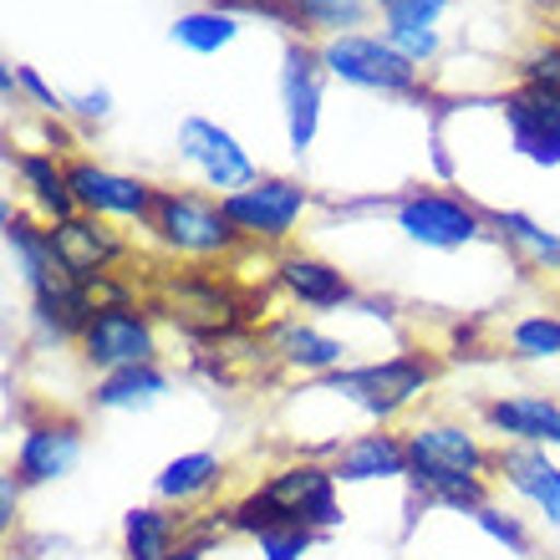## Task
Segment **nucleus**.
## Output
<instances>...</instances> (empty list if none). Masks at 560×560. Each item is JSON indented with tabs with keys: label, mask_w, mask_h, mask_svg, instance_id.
I'll return each instance as SVG.
<instances>
[{
	"label": "nucleus",
	"mask_w": 560,
	"mask_h": 560,
	"mask_svg": "<svg viewBox=\"0 0 560 560\" xmlns=\"http://www.w3.org/2000/svg\"><path fill=\"white\" fill-rule=\"evenodd\" d=\"M148 311H159L163 322H174L194 341H230L245 326L240 291L220 276H205V270H163V276H153Z\"/></svg>",
	"instance_id": "39448f33"
},
{
	"label": "nucleus",
	"mask_w": 560,
	"mask_h": 560,
	"mask_svg": "<svg viewBox=\"0 0 560 560\" xmlns=\"http://www.w3.org/2000/svg\"><path fill=\"white\" fill-rule=\"evenodd\" d=\"M270 494V504H276L280 515L291 520V525H306V530L316 535H331L341 530V500H337V474H331V464H316V458H295V464H285V469H276L260 485Z\"/></svg>",
	"instance_id": "f8f14e48"
},
{
	"label": "nucleus",
	"mask_w": 560,
	"mask_h": 560,
	"mask_svg": "<svg viewBox=\"0 0 560 560\" xmlns=\"http://www.w3.org/2000/svg\"><path fill=\"white\" fill-rule=\"evenodd\" d=\"M82 448H88V433H82L77 418H36V423L21 428L11 469L26 489L57 485V479H67L82 464Z\"/></svg>",
	"instance_id": "2eb2a0df"
},
{
	"label": "nucleus",
	"mask_w": 560,
	"mask_h": 560,
	"mask_svg": "<svg viewBox=\"0 0 560 560\" xmlns=\"http://www.w3.org/2000/svg\"><path fill=\"white\" fill-rule=\"evenodd\" d=\"M377 31L398 46L402 57L413 61L418 72H428V67L443 57V31H418V26H377Z\"/></svg>",
	"instance_id": "2f4dec72"
},
{
	"label": "nucleus",
	"mask_w": 560,
	"mask_h": 560,
	"mask_svg": "<svg viewBox=\"0 0 560 560\" xmlns=\"http://www.w3.org/2000/svg\"><path fill=\"white\" fill-rule=\"evenodd\" d=\"M214 530H224L220 515H214V525H209V530L189 535V540H184V546H178L174 556H163V560H205V556H209V546H214Z\"/></svg>",
	"instance_id": "e433bc0d"
},
{
	"label": "nucleus",
	"mask_w": 560,
	"mask_h": 560,
	"mask_svg": "<svg viewBox=\"0 0 560 560\" xmlns=\"http://www.w3.org/2000/svg\"><path fill=\"white\" fill-rule=\"evenodd\" d=\"M148 240L178 266H220L245 250V235L224 214V199L209 189H184V184H159L153 214H148Z\"/></svg>",
	"instance_id": "f257e3e1"
},
{
	"label": "nucleus",
	"mask_w": 560,
	"mask_h": 560,
	"mask_svg": "<svg viewBox=\"0 0 560 560\" xmlns=\"http://www.w3.org/2000/svg\"><path fill=\"white\" fill-rule=\"evenodd\" d=\"M556 15H560V11H556Z\"/></svg>",
	"instance_id": "a19ab883"
},
{
	"label": "nucleus",
	"mask_w": 560,
	"mask_h": 560,
	"mask_svg": "<svg viewBox=\"0 0 560 560\" xmlns=\"http://www.w3.org/2000/svg\"><path fill=\"white\" fill-rule=\"evenodd\" d=\"M372 5H377V11H383V5H387V0H372Z\"/></svg>",
	"instance_id": "ea45409f"
},
{
	"label": "nucleus",
	"mask_w": 560,
	"mask_h": 560,
	"mask_svg": "<svg viewBox=\"0 0 560 560\" xmlns=\"http://www.w3.org/2000/svg\"><path fill=\"white\" fill-rule=\"evenodd\" d=\"M393 230L418 250H469L489 235V209H479L454 189H439V184H418L393 199Z\"/></svg>",
	"instance_id": "423d86ee"
},
{
	"label": "nucleus",
	"mask_w": 560,
	"mask_h": 560,
	"mask_svg": "<svg viewBox=\"0 0 560 560\" xmlns=\"http://www.w3.org/2000/svg\"><path fill=\"white\" fill-rule=\"evenodd\" d=\"M322 535L306 530V525H280V530H266L255 535V546H260V560H301L311 546H316Z\"/></svg>",
	"instance_id": "473e14b6"
},
{
	"label": "nucleus",
	"mask_w": 560,
	"mask_h": 560,
	"mask_svg": "<svg viewBox=\"0 0 560 560\" xmlns=\"http://www.w3.org/2000/svg\"><path fill=\"white\" fill-rule=\"evenodd\" d=\"M295 31L301 36H347V31H368L377 26V5L372 0H285Z\"/></svg>",
	"instance_id": "bb28decb"
},
{
	"label": "nucleus",
	"mask_w": 560,
	"mask_h": 560,
	"mask_svg": "<svg viewBox=\"0 0 560 560\" xmlns=\"http://www.w3.org/2000/svg\"><path fill=\"white\" fill-rule=\"evenodd\" d=\"M67 118L77 122H107L113 118V92L107 88H82V92H67Z\"/></svg>",
	"instance_id": "72a5a7b5"
},
{
	"label": "nucleus",
	"mask_w": 560,
	"mask_h": 560,
	"mask_svg": "<svg viewBox=\"0 0 560 560\" xmlns=\"http://www.w3.org/2000/svg\"><path fill=\"white\" fill-rule=\"evenodd\" d=\"M240 31H245L240 11H230L224 0H199V5L178 11L168 21V42L178 51H189V57H220V51H230L240 42Z\"/></svg>",
	"instance_id": "4be33fe9"
},
{
	"label": "nucleus",
	"mask_w": 560,
	"mask_h": 560,
	"mask_svg": "<svg viewBox=\"0 0 560 560\" xmlns=\"http://www.w3.org/2000/svg\"><path fill=\"white\" fill-rule=\"evenodd\" d=\"M276 285L306 311H352L357 295H362L347 270L322 260V255H306V250L276 255Z\"/></svg>",
	"instance_id": "dca6fc26"
},
{
	"label": "nucleus",
	"mask_w": 560,
	"mask_h": 560,
	"mask_svg": "<svg viewBox=\"0 0 560 560\" xmlns=\"http://www.w3.org/2000/svg\"><path fill=\"white\" fill-rule=\"evenodd\" d=\"M504 341H510V352H515L520 362H556L560 357V316L556 311H530V316L510 322Z\"/></svg>",
	"instance_id": "cd10ccee"
},
{
	"label": "nucleus",
	"mask_w": 560,
	"mask_h": 560,
	"mask_svg": "<svg viewBox=\"0 0 560 560\" xmlns=\"http://www.w3.org/2000/svg\"><path fill=\"white\" fill-rule=\"evenodd\" d=\"M184 546V520L163 504H133L122 515V556L128 560H163Z\"/></svg>",
	"instance_id": "a878e982"
},
{
	"label": "nucleus",
	"mask_w": 560,
	"mask_h": 560,
	"mask_svg": "<svg viewBox=\"0 0 560 560\" xmlns=\"http://www.w3.org/2000/svg\"><path fill=\"white\" fill-rule=\"evenodd\" d=\"M408 443V485H413L418 500H439L443 489L474 485V479H489L494 474V454H489L479 433L464 423H448V418H428L402 433Z\"/></svg>",
	"instance_id": "20e7f679"
},
{
	"label": "nucleus",
	"mask_w": 560,
	"mask_h": 560,
	"mask_svg": "<svg viewBox=\"0 0 560 560\" xmlns=\"http://www.w3.org/2000/svg\"><path fill=\"white\" fill-rule=\"evenodd\" d=\"M331 474L337 485H387V479H408V443L402 433L372 428L357 439L331 448Z\"/></svg>",
	"instance_id": "6ab92c4d"
},
{
	"label": "nucleus",
	"mask_w": 560,
	"mask_h": 560,
	"mask_svg": "<svg viewBox=\"0 0 560 560\" xmlns=\"http://www.w3.org/2000/svg\"><path fill=\"white\" fill-rule=\"evenodd\" d=\"M428 148H433V174H439V178H454V163H448V148H443L439 122H433V138H428Z\"/></svg>",
	"instance_id": "4c0bfd02"
},
{
	"label": "nucleus",
	"mask_w": 560,
	"mask_h": 560,
	"mask_svg": "<svg viewBox=\"0 0 560 560\" xmlns=\"http://www.w3.org/2000/svg\"><path fill=\"white\" fill-rule=\"evenodd\" d=\"M489 235L500 240L520 266L560 280V230H546L525 209H489Z\"/></svg>",
	"instance_id": "5701e85b"
},
{
	"label": "nucleus",
	"mask_w": 560,
	"mask_h": 560,
	"mask_svg": "<svg viewBox=\"0 0 560 560\" xmlns=\"http://www.w3.org/2000/svg\"><path fill=\"white\" fill-rule=\"evenodd\" d=\"M67 184H72L77 214H92V220L107 224H138V230L148 224L153 199H159V184L122 174V168H107L97 159H82V153L67 159Z\"/></svg>",
	"instance_id": "9d476101"
},
{
	"label": "nucleus",
	"mask_w": 560,
	"mask_h": 560,
	"mask_svg": "<svg viewBox=\"0 0 560 560\" xmlns=\"http://www.w3.org/2000/svg\"><path fill=\"white\" fill-rule=\"evenodd\" d=\"M535 11H560V0H530Z\"/></svg>",
	"instance_id": "58836bf2"
},
{
	"label": "nucleus",
	"mask_w": 560,
	"mask_h": 560,
	"mask_svg": "<svg viewBox=\"0 0 560 560\" xmlns=\"http://www.w3.org/2000/svg\"><path fill=\"white\" fill-rule=\"evenodd\" d=\"M454 0H387L377 11V26H418V31H439V21L448 15Z\"/></svg>",
	"instance_id": "7c9ffc66"
},
{
	"label": "nucleus",
	"mask_w": 560,
	"mask_h": 560,
	"mask_svg": "<svg viewBox=\"0 0 560 560\" xmlns=\"http://www.w3.org/2000/svg\"><path fill=\"white\" fill-rule=\"evenodd\" d=\"M469 520L494 540V546H504V556H520V560L530 556V530H525V520L510 515V510H500L494 500H489L485 510H474Z\"/></svg>",
	"instance_id": "c756f323"
},
{
	"label": "nucleus",
	"mask_w": 560,
	"mask_h": 560,
	"mask_svg": "<svg viewBox=\"0 0 560 560\" xmlns=\"http://www.w3.org/2000/svg\"><path fill=\"white\" fill-rule=\"evenodd\" d=\"M276 92H280V118H285V143L301 159V153L316 148L322 113H326V72H322V57H316V42H295V36L285 42Z\"/></svg>",
	"instance_id": "9b49d317"
},
{
	"label": "nucleus",
	"mask_w": 560,
	"mask_h": 560,
	"mask_svg": "<svg viewBox=\"0 0 560 560\" xmlns=\"http://www.w3.org/2000/svg\"><path fill=\"white\" fill-rule=\"evenodd\" d=\"M77 357L88 362L97 377L122 368H148L159 362V326L148 301H118V306H97L92 322L77 337Z\"/></svg>",
	"instance_id": "6e6552de"
},
{
	"label": "nucleus",
	"mask_w": 560,
	"mask_h": 560,
	"mask_svg": "<svg viewBox=\"0 0 560 560\" xmlns=\"http://www.w3.org/2000/svg\"><path fill=\"white\" fill-rule=\"evenodd\" d=\"M515 88L560 92V31L535 36V42L515 57Z\"/></svg>",
	"instance_id": "c85d7f7f"
},
{
	"label": "nucleus",
	"mask_w": 560,
	"mask_h": 560,
	"mask_svg": "<svg viewBox=\"0 0 560 560\" xmlns=\"http://www.w3.org/2000/svg\"><path fill=\"white\" fill-rule=\"evenodd\" d=\"M439 383V357L423 347L393 352L383 362H362V368H341L316 383V393H337L341 402H352L362 418L383 428L393 413H402L408 402H418L428 387Z\"/></svg>",
	"instance_id": "7ed1b4c3"
},
{
	"label": "nucleus",
	"mask_w": 560,
	"mask_h": 560,
	"mask_svg": "<svg viewBox=\"0 0 560 560\" xmlns=\"http://www.w3.org/2000/svg\"><path fill=\"white\" fill-rule=\"evenodd\" d=\"M168 393V372L159 362L148 368H122V372H107L92 383V408L97 413H148L153 402H163Z\"/></svg>",
	"instance_id": "b1692460"
},
{
	"label": "nucleus",
	"mask_w": 560,
	"mask_h": 560,
	"mask_svg": "<svg viewBox=\"0 0 560 560\" xmlns=\"http://www.w3.org/2000/svg\"><path fill=\"white\" fill-rule=\"evenodd\" d=\"M5 168H11L15 189L26 194V205L36 209L42 224H57L77 214L72 184H67V159L51 148H5Z\"/></svg>",
	"instance_id": "f3484780"
},
{
	"label": "nucleus",
	"mask_w": 560,
	"mask_h": 560,
	"mask_svg": "<svg viewBox=\"0 0 560 560\" xmlns=\"http://www.w3.org/2000/svg\"><path fill=\"white\" fill-rule=\"evenodd\" d=\"M174 148L184 168H189L209 194H235V189H250L255 178H260V163L245 143H240L224 122L205 118V113H189V118H178V133H174Z\"/></svg>",
	"instance_id": "1a4fd4ad"
},
{
	"label": "nucleus",
	"mask_w": 560,
	"mask_h": 560,
	"mask_svg": "<svg viewBox=\"0 0 560 560\" xmlns=\"http://www.w3.org/2000/svg\"><path fill=\"white\" fill-rule=\"evenodd\" d=\"M220 479H224V458L209 454V448H194V454L168 458L153 474V494L163 504H194V500H205V494H214Z\"/></svg>",
	"instance_id": "393cba45"
},
{
	"label": "nucleus",
	"mask_w": 560,
	"mask_h": 560,
	"mask_svg": "<svg viewBox=\"0 0 560 560\" xmlns=\"http://www.w3.org/2000/svg\"><path fill=\"white\" fill-rule=\"evenodd\" d=\"M504 122V143L530 168H560V92L510 88L494 103Z\"/></svg>",
	"instance_id": "ddd939ff"
},
{
	"label": "nucleus",
	"mask_w": 560,
	"mask_h": 560,
	"mask_svg": "<svg viewBox=\"0 0 560 560\" xmlns=\"http://www.w3.org/2000/svg\"><path fill=\"white\" fill-rule=\"evenodd\" d=\"M316 194L291 174H260L250 189L224 194V214L235 220L245 245H266V250H285L301 220L311 214Z\"/></svg>",
	"instance_id": "0eeeda50"
},
{
	"label": "nucleus",
	"mask_w": 560,
	"mask_h": 560,
	"mask_svg": "<svg viewBox=\"0 0 560 560\" xmlns=\"http://www.w3.org/2000/svg\"><path fill=\"white\" fill-rule=\"evenodd\" d=\"M494 474L530 504L535 515H546V525L560 530V464L550 448H530V443H504L494 454Z\"/></svg>",
	"instance_id": "a211bd4d"
},
{
	"label": "nucleus",
	"mask_w": 560,
	"mask_h": 560,
	"mask_svg": "<svg viewBox=\"0 0 560 560\" xmlns=\"http://www.w3.org/2000/svg\"><path fill=\"white\" fill-rule=\"evenodd\" d=\"M21 489L26 485L15 479V469L0 474V530H15V520H21L15 515V510H21Z\"/></svg>",
	"instance_id": "c9c22d12"
},
{
	"label": "nucleus",
	"mask_w": 560,
	"mask_h": 560,
	"mask_svg": "<svg viewBox=\"0 0 560 560\" xmlns=\"http://www.w3.org/2000/svg\"><path fill=\"white\" fill-rule=\"evenodd\" d=\"M489 433L504 443H530V448H560V402L546 393H504L485 402Z\"/></svg>",
	"instance_id": "aec40b11"
},
{
	"label": "nucleus",
	"mask_w": 560,
	"mask_h": 560,
	"mask_svg": "<svg viewBox=\"0 0 560 560\" xmlns=\"http://www.w3.org/2000/svg\"><path fill=\"white\" fill-rule=\"evenodd\" d=\"M46 230H51V245H57L67 276L82 280V285H97L133 255V240L122 235L118 224L92 220V214H67V220L46 224Z\"/></svg>",
	"instance_id": "4468645a"
},
{
	"label": "nucleus",
	"mask_w": 560,
	"mask_h": 560,
	"mask_svg": "<svg viewBox=\"0 0 560 560\" xmlns=\"http://www.w3.org/2000/svg\"><path fill=\"white\" fill-rule=\"evenodd\" d=\"M266 347L276 352L280 368L301 372V377H331V372L347 368V341L331 337V331H322L316 322H301V316L270 326Z\"/></svg>",
	"instance_id": "412c9836"
},
{
	"label": "nucleus",
	"mask_w": 560,
	"mask_h": 560,
	"mask_svg": "<svg viewBox=\"0 0 560 560\" xmlns=\"http://www.w3.org/2000/svg\"><path fill=\"white\" fill-rule=\"evenodd\" d=\"M230 11H240V15H270L280 31H291L295 36V21H291V11H285V0H224Z\"/></svg>",
	"instance_id": "f704fd0d"
},
{
	"label": "nucleus",
	"mask_w": 560,
	"mask_h": 560,
	"mask_svg": "<svg viewBox=\"0 0 560 560\" xmlns=\"http://www.w3.org/2000/svg\"><path fill=\"white\" fill-rule=\"evenodd\" d=\"M326 82H341L352 92H372V97H402V103H428V82L398 46L387 42L377 26L347 31V36H326L316 42Z\"/></svg>",
	"instance_id": "f03ea898"
}]
</instances>
